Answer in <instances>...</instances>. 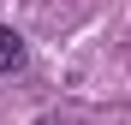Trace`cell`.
<instances>
[{"label": "cell", "mask_w": 131, "mask_h": 125, "mask_svg": "<svg viewBox=\"0 0 131 125\" xmlns=\"http://www.w3.org/2000/svg\"><path fill=\"white\" fill-rule=\"evenodd\" d=\"M0 72H24V36L0 24Z\"/></svg>", "instance_id": "6da1fadb"}]
</instances>
